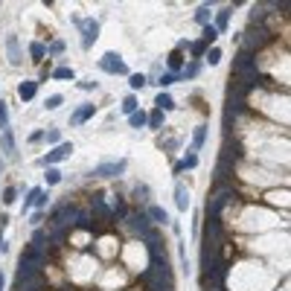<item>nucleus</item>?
<instances>
[{"label":"nucleus","instance_id":"1","mask_svg":"<svg viewBox=\"0 0 291 291\" xmlns=\"http://www.w3.org/2000/svg\"><path fill=\"white\" fill-rule=\"evenodd\" d=\"M73 23L82 29V47L90 50L96 44V38H99V20H93V17H73Z\"/></svg>","mask_w":291,"mask_h":291},{"label":"nucleus","instance_id":"2","mask_svg":"<svg viewBox=\"0 0 291 291\" xmlns=\"http://www.w3.org/2000/svg\"><path fill=\"white\" fill-rule=\"evenodd\" d=\"M245 38H242V44H245V52H251V50H257V47H262L268 38H271V32L262 26V23H257V26H251L248 32H242Z\"/></svg>","mask_w":291,"mask_h":291},{"label":"nucleus","instance_id":"3","mask_svg":"<svg viewBox=\"0 0 291 291\" xmlns=\"http://www.w3.org/2000/svg\"><path fill=\"white\" fill-rule=\"evenodd\" d=\"M70 154H73V143H58L50 154L38 157V166H41V169H52L58 160H64V157H70Z\"/></svg>","mask_w":291,"mask_h":291},{"label":"nucleus","instance_id":"4","mask_svg":"<svg viewBox=\"0 0 291 291\" xmlns=\"http://www.w3.org/2000/svg\"><path fill=\"white\" fill-rule=\"evenodd\" d=\"M99 70H105V73H111V76H128V67H125V61H122L117 52H105V55L99 58Z\"/></svg>","mask_w":291,"mask_h":291},{"label":"nucleus","instance_id":"5","mask_svg":"<svg viewBox=\"0 0 291 291\" xmlns=\"http://www.w3.org/2000/svg\"><path fill=\"white\" fill-rule=\"evenodd\" d=\"M125 169H128V160H108V163H99L96 169H93V175L96 178H120V175H125Z\"/></svg>","mask_w":291,"mask_h":291},{"label":"nucleus","instance_id":"6","mask_svg":"<svg viewBox=\"0 0 291 291\" xmlns=\"http://www.w3.org/2000/svg\"><path fill=\"white\" fill-rule=\"evenodd\" d=\"M233 201H236V192H233V189H222L213 201H207V213H210L213 219H219V213H222L227 204H233Z\"/></svg>","mask_w":291,"mask_h":291},{"label":"nucleus","instance_id":"7","mask_svg":"<svg viewBox=\"0 0 291 291\" xmlns=\"http://www.w3.org/2000/svg\"><path fill=\"white\" fill-rule=\"evenodd\" d=\"M233 70H236V73H245V76H254V73H257V58L242 50V52L233 58Z\"/></svg>","mask_w":291,"mask_h":291},{"label":"nucleus","instance_id":"8","mask_svg":"<svg viewBox=\"0 0 291 291\" xmlns=\"http://www.w3.org/2000/svg\"><path fill=\"white\" fill-rule=\"evenodd\" d=\"M0 149H3V157H6V160H17V149H15V134H12V128L0 131Z\"/></svg>","mask_w":291,"mask_h":291},{"label":"nucleus","instance_id":"9","mask_svg":"<svg viewBox=\"0 0 291 291\" xmlns=\"http://www.w3.org/2000/svg\"><path fill=\"white\" fill-rule=\"evenodd\" d=\"M76 216H79V210H76L73 204H64L61 210L52 213V224H55V227H70V219H76Z\"/></svg>","mask_w":291,"mask_h":291},{"label":"nucleus","instance_id":"10","mask_svg":"<svg viewBox=\"0 0 291 291\" xmlns=\"http://www.w3.org/2000/svg\"><path fill=\"white\" fill-rule=\"evenodd\" d=\"M6 52H9V64H12V67H20V64H23V55H20L17 35H6Z\"/></svg>","mask_w":291,"mask_h":291},{"label":"nucleus","instance_id":"11","mask_svg":"<svg viewBox=\"0 0 291 291\" xmlns=\"http://www.w3.org/2000/svg\"><path fill=\"white\" fill-rule=\"evenodd\" d=\"M149 222H152V219H149L146 213H134V216L128 219V224H131V230H134L137 236H146V233L152 230V224H149Z\"/></svg>","mask_w":291,"mask_h":291},{"label":"nucleus","instance_id":"12","mask_svg":"<svg viewBox=\"0 0 291 291\" xmlns=\"http://www.w3.org/2000/svg\"><path fill=\"white\" fill-rule=\"evenodd\" d=\"M233 175V163H227V160H219V166H216V175H213V187H222L227 178Z\"/></svg>","mask_w":291,"mask_h":291},{"label":"nucleus","instance_id":"13","mask_svg":"<svg viewBox=\"0 0 291 291\" xmlns=\"http://www.w3.org/2000/svg\"><path fill=\"white\" fill-rule=\"evenodd\" d=\"M230 12H233V6H224L219 15H216V23H213V29L222 35V32H227V26H230Z\"/></svg>","mask_w":291,"mask_h":291},{"label":"nucleus","instance_id":"14","mask_svg":"<svg viewBox=\"0 0 291 291\" xmlns=\"http://www.w3.org/2000/svg\"><path fill=\"white\" fill-rule=\"evenodd\" d=\"M175 207L181 210V213H187V207H189V192H187V187L178 181L175 184Z\"/></svg>","mask_w":291,"mask_h":291},{"label":"nucleus","instance_id":"15","mask_svg":"<svg viewBox=\"0 0 291 291\" xmlns=\"http://www.w3.org/2000/svg\"><path fill=\"white\" fill-rule=\"evenodd\" d=\"M93 114H96V108H93V105H82V108L70 117V125H82V122H87Z\"/></svg>","mask_w":291,"mask_h":291},{"label":"nucleus","instance_id":"16","mask_svg":"<svg viewBox=\"0 0 291 291\" xmlns=\"http://www.w3.org/2000/svg\"><path fill=\"white\" fill-rule=\"evenodd\" d=\"M35 93H38V82H20V85H17V96H20L23 102L35 99Z\"/></svg>","mask_w":291,"mask_h":291},{"label":"nucleus","instance_id":"17","mask_svg":"<svg viewBox=\"0 0 291 291\" xmlns=\"http://www.w3.org/2000/svg\"><path fill=\"white\" fill-rule=\"evenodd\" d=\"M207 143V125H198L195 131H192V146H189V152L195 154V152H201V146Z\"/></svg>","mask_w":291,"mask_h":291},{"label":"nucleus","instance_id":"18","mask_svg":"<svg viewBox=\"0 0 291 291\" xmlns=\"http://www.w3.org/2000/svg\"><path fill=\"white\" fill-rule=\"evenodd\" d=\"M195 166H198V154H192V152H189L184 160H178V163H175V169H172V172H175V175H181V172H187V169H195Z\"/></svg>","mask_w":291,"mask_h":291},{"label":"nucleus","instance_id":"19","mask_svg":"<svg viewBox=\"0 0 291 291\" xmlns=\"http://www.w3.org/2000/svg\"><path fill=\"white\" fill-rule=\"evenodd\" d=\"M149 219H152L154 224H169V222H172V219H169V213H166L163 207H157V204H154V207H149Z\"/></svg>","mask_w":291,"mask_h":291},{"label":"nucleus","instance_id":"20","mask_svg":"<svg viewBox=\"0 0 291 291\" xmlns=\"http://www.w3.org/2000/svg\"><path fill=\"white\" fill-rule=\"evenodd\" d=\"M166 61H169V70H172V73H181V70H184V55H181V50H172Z\"/></svg>","mask_w":291,"mask_h":291},{"label":"nucleus","instance_id":"21","mask_svg":"<svg viewBox=\"0 0 291 291\" xmlns=\"http://www.w3.org/2000/svg\"><path fill=\"white\" fill-rule=\"evenodd\" d=\"M154 105H157V111H163V114H166V111H172V108H175V99H172L169 93H163V90H160V93H157V99H154Z\"/></svg>","mask_w":291,"mask_h":291},{"label":"nucleus","instance_id":"22","mask_svg":"<svg viewBox=\"0 0 291 291\" xmlns=\"http://www.w3.org/2000/svg\"><path fill=\"white\" fill-rule=\"evenodd\" d=\"M198 73H201V61H189L178 76H181V79H198Z\"/></svg>","mask_w":291,"mask_h":291},{"label":"nucleus","instance_id":"23","mask_svg":"<svg viewBox=\"0 0 291 291\" xmlns=\"http://www.w3.org/2000/svg\"><path fill=\"white\" fill-rule=\"evenodd\" d=\"M210 17H213V12H210V3L198 6V12H195V20H198L201 26H210Z\"/></svg>","mask_w":291,"mask_h":291},{"label":"nucleus","instance_id":"24","mask_svg":"<svg viewBox=\"0 0 291 291\" xmlns=\"http://www.w3.org/2000/svg\"><path fill=\"white\" fill-rule=\"evenodd\" d=\"M146 125H149V128H154V131H160V128H163V111H157V108H154V111L149 114Z\"/></svg>","mask_w":291,"mask_h":291},{"label":"nucleus","instance_id":"25","mask_svg":"<svg viewBox=\"0 0 291 291\" xmlns=\"http://www.w3.org/2000/svg\"><path fill=\"white\" fill-rule=\"evenodd\" d=\"M128 85H131V90H140V87L149 85V79L143 73H128Z\"/></svg>","mask_w":291,"mask_h":291},{"label":"nucleus","instance_id":"26","mask_svg":"<svg viewBox=\"0 0 291 291\" xmlns=\"http://www.w3.org/2000/svg\"><path fill=\"white\" fill-rule=\"evenodd\" d=\"M146 120H149V114H146V111H134V114H128L131 128H143V125H146Z\"/></svg>","mask_w":291,"mask_h":291},{"label":"nucleus","instance_id":"27","mask_svg":"<svg viewBox=\"0 0 291 291\" xmlns=\"http://www.w3.org/2000/svg\"><path fill=\"white\" fill-rule=\"evenodd\" d=\"M29 55H32L35 61H41V58L47 55V47H44V44H38V41H32V44H29Z\"/></svg>","mask_w":291,"mask_h":291},{"label":"nucleus","instance_id":"28","mask_svg":"<svg viewBox=\"0 0 291 291\" xmlns=\"http://www.w3.org/2000/svg\"><path fill=\"white\" fill-rule=\"evenodd\" d=\"M38 195H41V187H32V189L26 192V198H23V210H29V207H35V201H38Z\"/></svg>","mask_w":291,"mask_h":291},{"label":"nucleus","instance_id":"29","mask_svg":"<svg viewBox=\"0 0 291 291\" xmlns=\"http://www.w3.org/2000/svg\"><path fill=\"white\" fill-rule=\"evenodd\" d=\"M20 262H26V265H41V254H38V248L26 251V254L20 257Z\"/></svg>","mask_w":291,"mask_h":291},{"label":"nucleus","instance_id":"30","mask_svg":"<svg viewBox=\"0 0 291 291\" xmlns=\"http://www.w3.org/2000/svg\"><path fill=\"white\" fill-rule=\"evenodd\" d=\"M61 102H64V96H61V93H52V96H47L44 108H47V111H55V108H61Z\"/></svg>","mask_w":291,"mask_h":291},{"label":"nucleus","instance_id":"31","mask_svg":"<svg viewBox=\"0 0 291 291\" xmlns=\"http://www.w3.org/2000/svg\"><path fill=\"white\" fill-rule=\"evenodd\" d=\"M189 52H192V58L198 61V58L207 52V44H204V41H195V44H189Z\"/></svg>","mask_w":291,"mask_h":291},{"label":"nucleus","instance_id":"32","mask_svg":"<svg viewBox=\"0 0 291 291\" xmlns=\"http://www.w3.org/2000/svg\"><path fill=\"white\" fill-rule=\"evenodd\" d=\"M178 79H181L178 73H160V79H157V85H160V87H169V85H175Z\"/></svg>","mask_w":291,"mask_h":291},{"label":"nucleus","instance_id":"33","mask_svg":"<svg viewBox=\"0 0 291 291\" xmlns=\"http://www.w3.org/2000/svg\"><path fill=\"white\" fill-rule=\"evenodd\" d=\"M149 195H152V189H149L146 184H137V187H134V198H137V201H149Z\"/></svg>","mask_w":291,"mask_h":291},{"label":"nucleus","instance_id":"34","mask_svg":"<svg viewBox=\"0 0 291 291\" xmlns=\"http://www.w3.org/2000/svg\"><path fill=\"white\" fill-rule=\"evenodd\" d=\"M216 38H219V32H216L213 26H204V38H201V41H204L207 47H213V44H216Z\"/></svg>","mask_w":291,"mask_h":291},{"label":"nucleus","instance_id":"35","mask_svg":"<svg viewBox=\"0 0 291 291\" xmlns=\"http://www.w3.org/2000/svg\"><path fill=\"white\" fill-rule=\"evenodd\" d=\"M50 76H52V79H70V82H73V70H70V67H55Z\"/></svg>","mask_w":291,"mask_h":291},{"label":"nucleus","instance_id":"36","mask_svg":"<svg viewBox=\"0 0 291 291\" xmlns=\"http://www.w3.org/2000/svg\"><path fill=\"white\" fill-rule=\"evenodd\" d=\"M265 15H268V12H265V6H254L251 20H254V23H262V20H265Z\"/></svg>","mask_w":291,"mask_h":291},{"label":"nucleus","instance_id":"37","mask_svg":"<svg viewBox=\"0 0 291 291\" xmlns=\"http://www.w3.org/2000/svg\"><path fill=\"white\" fill-rule=\"evenodd\" d=\"M137 111V99L134 96H125L122 99V114H134Z\"/></svg>","mask_w":291,"mask_h":291},{"label":"nucleus","instance_id":"38","mask_svg":"<svg viewBox=\"0 0 291 291\" xmlns=\"http://www.w3.org/2000/svg\"><path fill=\"white\" fill-rule=\"evenodd\" d=\"M17 201V189L15 187H6L3 189V204H15Z\"/></svg>","mask_w":291,"mask_h":291},{"label":"nucleus","instance_id":"39","mask_svg":"<svg viewBox=\"0 0 291 291\" xmlns=\"http://www.w3.org/2000/svg\"><path fill=\"white\" fill-rule=\"evenodd\" d=\"M76 227H79V230H93V224H90V219H87L85 213L76 216Z\"/></svg>","mask_w":291,"mask_h":291},{"label":"nucleus","instance_id":"40","mask_svg":"<svg viewBox=\"0 0 291 291\" xmlns=\"http://www.w3.org/2000/svg\"><path fill=\"white\" fill-rule=\"evenodd\" d=\"M0 128H3V131L9 128V108H6L3 99H0Z\"/></svg>","mask_w":291,"mask_h":291},{"label":"nucleus","instance_id":"41","mask_svg":"<svg viewBox=\"0 0 291 291\" xmlns=\"http://www.w3.org/2000/svg\"><path fill=\"white\" fill-rule=\"evenodd\" d=\"M6 224H9V216H0V254L9 251V245L3 242V230H6Z\"/></svg>","mask_w":291,"mask_h":291},{"label":"nucleus","instance_id":"42","mask_svg":"<svg viewBox=\"0 0 291 291\" xmlns=\"http://www.w3.org/2000/svg\"><path fill=\"white\" fill-rule=\"evenodd\" d=\"M61 52H64V41H52L47 47V55H61Z\"/></svg>","mask_w":291,"mask_h":291},{"label":"nucleus","instance_id":"43","mask_svg":"<svg viewBox=\"0 0 291 291\" xmlns=\"http://www.w3.org/2000/svg\"><path fill=\"white\" fill-rule=\"evenodd\" d=\"M207 61H210V64H219V61H222V50H219V47H210V50H207Z\"/></svg>","mask_w":291,"mask_h":291},{"label":"nucleus","instance_id":"44","mask_svg":"<svg viewBox=\"0 0 291 291\" xmlns=\"http://www.w3.org/2000/svg\"><path fill=\"white\" fill-rule=\"evenodd\" d=\"M44 178H47V184H50V187H52V184H61V172H58V169H47V175H44Z\"/></svg>","mask_w":291,"mask_h":291},{"label":"nucleus","instance_id":"45","mask_svg":"<svg viewBox=\"0 0 291 291\" xmlns=\"http://www.w3.org/2000/svg\"><path fill=\"white\" fill-rule=\"evenodd\" d=\"M93 210H96L99 216H111V210H108V204H105L102 198H93Z\"/></svg>","mask_w":291,"mask_h":291},{"label":"nucleus","instance_id":"46","mask_svg":"<svg viewBox=\"0 0 291 291\" xmlns=\"http://www.w3.org/2000/svg\"><path fill=\"white\" fill-rule=\"evenodd\" d=\"M47 239H50V242H55V245H58V242H64V227H52Z\"/></svg>","mask_w":291,"mask_h":291},{"label":"nucleus","instance_id":"47","mask_svg":"<svg viewBox=\"0 0 291 291\" xmlns=\"http://www.w3.org/2000/svg\"><path fill=\"white\" fill-rule=\"evenodd\" d=\"M44 137H47V143H52V146H58V143H61V134H58V128H50Z\"/></svg>","mask_w":291,"mask_h":291},{"label":"nucleus","instance_id":"48","mask_svg":"<svg viewBox=\"0 0 291 291\" xmlns=\"http://www.w3.org/2000/svg\"><path fill=\"white\" fill-rule=\"evenodd\" d=\"M111 213H114L117 219H125V216H128V204H122V201H117V207H114Z\"/></svg>","mask_w":291,"mask_h":291},{"label":"nucleus","instance_id":"49","mask_svg":"<svg viewBox=\"0 0 291 291\" xmlns=\"http://www.w3.org/2000/svg\"><path fill=\"white\" fill-rule=\"evenodd\" d=\"M32 242H35V248H44V245H47V233H44V230H35V233H32Z\"/></svg>","mask_w":291,"mask_h":291},{"label":"nucleus","instance_id":"50","mask_svg":"<svg viewBox=\"0 0 291 291\" xmlns=\"http://www.w3.org/2000/svg\"><path fill=\"white\" fill-rule=\"evenodd\" d=\"M47 204H50V195H47V192L41 189V195H38V201H35V207H38V210H44Z\"/></svg>","mask_w":291,"mask_h":291},{"label":"nucleus","instance_id":"51","mask_svg":"<svg viewBox=\"0 0 291 291\" xmlns=\"http://www.w3.org/2000/svg\"><path fill=\"white\" fill-rule=\"evenodd\" d=\"M41 140H44V131H32L29 134V143H41Z\"/></svg>","mask_w":291,"mask_h":291},{"label":"nucleus","instance_id":"52","mask_svg":"<svg viewBox=\"0 0 291 291\" xmlns=\"http://www.w3.org/2000/svg\"><path fill=\"white\" fill-rule=\"evenodd\" d=\"M82 90H96V82H79Z\"/></svg>","mask_w":291,"mask_h":291},{"label":"nucleus","instance_id":"53","mask_svg":"<svg viewBox=\"0 0 291 291\" xmlns=\"http://www.w3.org/2000/svg\"><path fill=\"white\" fill-rule=\"evenodd\" d=\"M6 289V277H3V271H0V291Z\"/></svg>","mask_w":291,"mask_h":291}]
</instances>
